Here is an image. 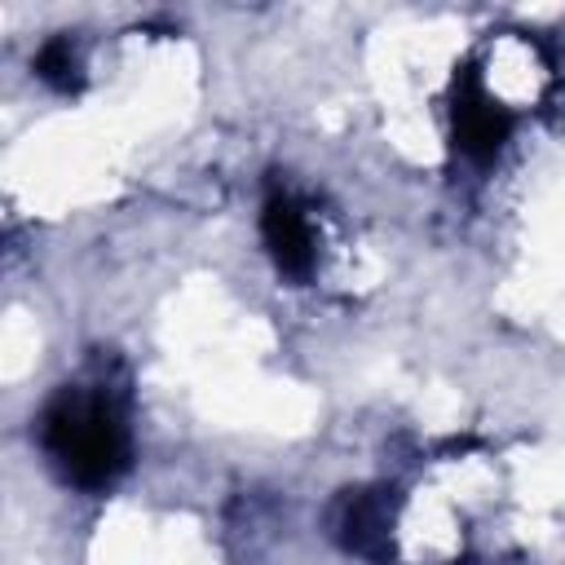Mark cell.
Here are the masks:
<instances>
[{
	"label": "cell",
	"instance_id": "cell-5",
	"mask_svg": "<svg viewBox=\"0 0 565 565\" xmlns=\"http://www.w3.org/2000/svg\"><path fill=\"white\" fill-rule=\"evenodd\" d=\"M35 71H40V79L53 84V88H75V84H79V62H75V53H71L66 40H49V44L40 49V57H35Z\"/></svg>",
	"mask_w": 565,
	"mask_h": 565
},
{
	"label": "cell",
	"instance_id": "cell-2",
	"mask_svg": "<svg viewBox=\"0 0 565 565\" xmlns=\"http://www.w3.org/2000/svg\"><path fill=\"white\" fill-rule=\"evenodd\" d=\"M260 230H265V243L278 260L282 274H309L313 265V238H309V225L300 216V207L282 194H274L265 203V216H260Z\"/></svg>",
	"mask_w": 565,
	"mask_h": 565
},
{
	"label": "cell",
	"instance_id": "cell-1",
	"mask_svg": "<svg viewBox=\"0 0 565 565\" xmlns=\"http://www.w3.org/2000/svg\"><path fill=\"white\" fill-rule=\"evenodd\" d=\"M44 450L66 472V481L84 490L110 486L128 463V437L119 415L79 388H62L44 411Z\"/></svg>",
	"mask_w": 565,
	"mask_h": 565
},
{
	"label": "cell",
	"instance_id": "cell-4",
	"mask_svg": "<svg viewBox=\"0 0 565 565\" xmlns=\"http://www.w3.org/2000/svg\"><path fill=\"white\" fill-rule=\"evenodd\" d=\"M340 539L362 552V556H384L388 552V512L375 494H349L344 499V512H340Z\"/></svg>",
	"mask_w": 565,
	"mask_h": 565
},
{
	"label": "cell",
	"instance_id": "cell-3",
	"mask_svg": "<svg viewBox=\"0 0 565 565\" xmlns=\"http://www.w3.org/2000/svg\"><path fill=\"white\" fill-rule=\"evenodd\" d=\"M455 137L472 159H490L508 137V115L499 106H490L486 97L463 93L455 102Z\"/></svg>",
	"mask_w": 565,
	"mask_h": 565
}]
</instances>
